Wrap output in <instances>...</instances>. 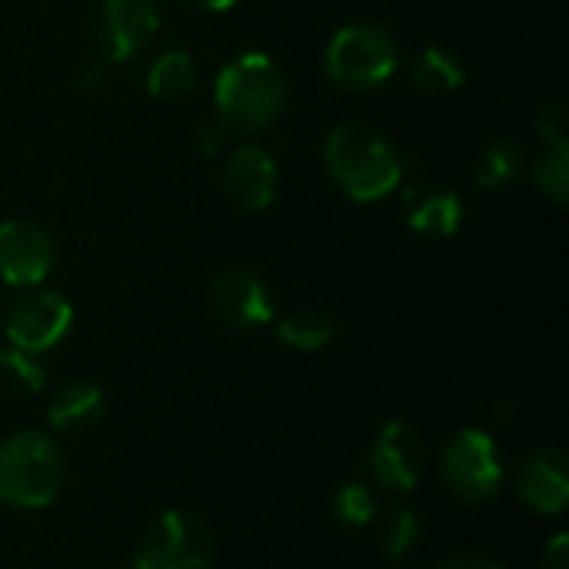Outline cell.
<instances>
[{
  "label": "cell",
  "mask_w": 569,
  "mask_h": 569,
  "mask_svg": "<svg viewBox=\"0 0 569 569\" xmlns=\"http://www.w3.org/2000/svg\"><path fill=\"white\" fill-rule=\"evenodd\" d=\"M290 100L283 70L260 50L230 57L213 80V107L233 133H260L273 127Z\"/></svg>",
  "instance_id": "1"
},
{
  "label": "cell",
  "mask_w": 569,
  "mask_h": 569,
  "mask_svg": "<svg viewBox=\"0 0 569 569\" xmlns=\"http://www.w3.org/2000/svg\"><path fill=\"white\" fill-rule=\"evenodd\" d=\"M323 163L333 183L357 203L383 200L403 180V157L397 143L367 123H340L330 130Z\"/></svg>",
  "instance_id": "2"
},
{
  "label": "cell",
  "mask_w": 569,
  "mask_h": 569,
  "mask_svg": "<svg viewBox=\"0 0 569 569\" xmlns=\"http://www.w3.org/2000/svg\"><path fill=\"white\" fill-rule=\"evenodd\" d=\"M63 477V450L47 433L20 430L0 443V503L17 510H40L60 493Z\"/></svg>",
  "instance_id": "3"
},
{
  "label": "cell",
  "mask_w": 569,
  "mask_h": 569,
  "mask_svg": "<svg viewBox=\"0 0 569 569\" xmlns=\"http://www.w3.org/2000/svg\"><path fill=\"white\" fill-rule=\"evenodd\" d=\"M400 67V47L387 27L347 23L327 47V73L343 90H377L393 80Z\"/></svg>",
  "instance_id": "4"
},
{
  "label": "cell",
  "mask_w": 569,
  "mask_h": 569,
  "mask_svg": "<svg viewBox=\"0 0 569 569\" xmlns=\"http://www.w3.org/2000/svg\"><path fill=\"white\" fill-rule=\"evenodd\" d=\"M503 457L497 440L480 427H463L450 437L440 457V477L447 490L463 503H487L503 487Z\"/></svg>",
  "instance_id": "5"
},
{
  "label": "cell",
  "mask_w": 569,
  "mask_h": 569,
  "mask_svg": "<svg viewBox=\"0 0 569 569\" xmlns=\"http://www.w3.org/2000/svg\"><path fill=\"white\" fill-rule=\"evenodd\" d=\"M213 567V533L187 510L160 513L143 533L133 569H210Z\"/></svg>",
  "instance_id": "6"
},
{
  "label": "cell",
  "mask_w": 569,
  "mask_h": 569,
  "mask_svg": "<svg viewBox=\"0 0 569 569\" xmlns=\"http://www.w3.org/2000/svg\"><path fill=\"white\" fill-rule=\"evenodd\" d=\"M3 333L10 340V347L23 350V353H47L53 350L73 323V307L67 297L43 290V287H27L23 293H17L10 300V307L0 317Z\"/></svg>",
  "instance_id": "7"
},
{
  "label": "cell",
  "mask_w": 569,
  "mask_h": 569,
  "mask_svg": "<svg viewBox=\"0 0 569 569\" xmlns=\"http://www.w3.org/2000/svg\"><path fill=\"white\" fill-rule=\"evenodd\" d=\"M57 260V243L47 227L33 220H3L0 223V280L27 290L40 287Z\"/></svg>",
  "instance_id": "8"
},
{
  "label": "cell",
  "mask_w": 569,
  "mask_h": 569,
  "mask_svg": "<svg viewBox=\"0 0 569 569\" xmlns=\"http://www.w3.org/2000/svg\"><path fill=\"white\" fill-rule=\"evenodd\" d=\"M160 30L153 0H97V40L107 63L137 57Z\"/></svg>",
  "instance_id": "9"
},
{
  "label": "cell",
  "mask_w": 569,
  "mask_h": 569,
  "mask_svg": "<svg viewBox=\"0 0 569 569\" xmlns=\"http://www.w3.org/2000/svg\"><path fill=\"white\" fill-rule=\"evenodd\" d=\"M210 307L233 330H260L277 313L270 287L250 270L217 273L210 283Z\"/></svg>",
  "instance_id": "10"
},
{
  "label": "cell",
  "mask_w": 569,
  "mask_h": 569,
  "mask_svg": "<svg viewBox=\"0 0 569 569\" xmlns=\"http://www.w3.org/2000/svg\"><path fill=\"white\" fill-rule=\"evenodd\" d=\"M370 473L390 493H407L423 477V443L403 420H390L370 447Z\"/></svg>",
  "instance_id": "11"
},
{
  "label": "cell",
  "mask_w": 569,
  "mask_h": 569,
  "mask_svg": "<svg viewBox=\"0 0 569 569\" xmlns=\"http://www.w3.org/2000/svg\"><path fill=\"white\" fill-rule=\"evenodd\" d=\"M517 497L543 517L563 513L569 503V460L560 447H540L517 467Z\"/></svg>",
  "instance_id": "12"
},
{
  "label": "cell",
  "mask_w": 569,
  "mask_h": 569,
  "mask_svg": "<svg viewBox=\"0 0 569 569\" xmlns=\"http://www.w3.org/2000/svg\"><path fill=\"white\" fill-rule=\"evenodd\" d=\"M223 193L233 207L247 213L267 210L277 197V163L270 150H263L260 143L237 147L223 163Z\"/></svg>",
  "instance_id": "13"
},
{
  "label": "cell",
  "mask_w": 569,
  "mask_h": 569,
  "mask_svg": "<svg viewBox=\"0 0 569 569\" xmlns=\"http://www.w3.org/2000/svg\"><path fill=\"white\" fill-rule=\"evenodd\" d=\"M103 390L90 380H67L47 403V420L57 433H83L103 420Z\"/></svg>",
  "instance_id": "14"
},
{
  "label": "cell",
  "mask_w": 569,
  "mask_h": 569,
  "mask_svg": "<svg viewBox=\"0 0 569 569\" xmlns=\"http://www.w3.org/2000/svg\"><path fill=\"white\" fill-rule=\"evenodd\" d=\"M410 230H417L420 237H430V240H447L460 230L463 223V200L453 193V190H433L427 197H420L413 207H410V217H407Z\"/></svg>",
  "instance_id": "15"
},
{
  "label": "cell",
  "mask_w": 569,
  "mask_h": 569,
  "mask_svg": "<svg viewBox=\"0 0 569 569\" xmlns=\"http://www.w3.org/2000/svg\"><path fill=\"white\" fill-rule=\"evenodd\" d=\"M410 80H413V87L423 97H447V93H453V90L463 87L467 70H463V63L450 50L427 47V50L417 53V60L410 67Z\"/></svg>",
  "instance_id": "16"
},
{
  "label": "cell",
  "mask_w": 569,
  "mask_h": 569,
  "mask_svg": "<svg viewBox=\"0 0 569 569\" xmlns=\"http://www.w3.org/2000/svg\"><path fill=\"white\" fill-rule=\"evenodd\" d=\"M197 83V63L187 50H163L147 70V90L160 103L187 97Z\"/></svg>",
  "instance_id": "17"
},
{
  "label": "cell",
  "mask_w": 569,
  "mask_h": 569,
  "mask_svg": "<svg viewBox=\"0 0 569 569\" xmlns=\"http://www.w3.org/2000/svg\"><path fill=\"white\" fill-rule=\"evenodd\" d=\"M277 337H280V343H287L290 350L313 353V350L327 347V343L337 337V323H333L330 313H323V310H317V307H300V310H290L287 317H280Z\"/></svg>",
  "instance_id": "18"
},
{
  "label": "cell",
  "mask_w": 569,
  "mask_h": 569,
  "mask_svg": "<svg viewBox=\"0 0 569 569\" xmlns=\"http://www.w3.org/2000/svg\"><path fill=\"white\" fill-rule=\"evenodd\" d=\"M520 170H523V147L517 140H493L480 153L473 180L483 190H503L520 177Z\"/></svg>",
  "instance_id": "19"
},
{
  "label": "cell",
  "mask_w": 569,
  "mask_h": 569,
  "mask_svg": "<svg viewBox=\"0 0 569 569\" xmlns=\"http://www.w3.org/2000/svg\"><path fill=\"white\" fill-rule=\"evenodd\" d=\"M533 180L540 187V193L547 200H553L557 207L569 203V143L567 137L547 140V147L540 150V157L533 160Z\"/></svg>",
  "instance_id": "20"
},
{
  "label": "cell",
  "mask_w": 569,
  "mask_h": 569,
  "mask_svg": "<svg viewBox=\"0 0 569 569\" xmlns=\"http://www.w3.org/2000/svg\"><path fill=\"white\" fill-rule=\"evenodd\" d=\"M0 383L7 390H13V393L30 397V393H40L43 390L47 373H43V367L37 363L33 353H23L17 347H7V350H0Z\"/></svg>",
  "instance_id": "21"
},
{
  "label": "cell",
  "mask_w": 569,
  "mask_h": 569,
  "mask_svg": "<svg viewBox=\"0 0 569 569\" xmlns=\"http://www.w3.org/2000/svg\"><path fill=\"white\" fill-rule=\"evenodd\" d=\"M423 530H420V517L413 510H397L383 520L380 527V547L390 560H403L417 550Z\"/></svg>",
  "instance_id": "22"
},
{
  "label": "cell",
  "mask_w": 569,
  "mask_h": 569,
  "mask_svg": "<svg viewBox=\"0 0 569 569\" xmlns=\"http://www.w3.org/2000/svg\"><path fill=\"white\" fill-rule=\"evenodd\" d=\"M333 517L343 523V527H350V530H357V527H370L373 523V517H377V497L370 493V487H363V483H343L337 493H333Z\"/></svg>",
  "instance_id": "23"
},
{
  "label": "cell",
  "mask_w": 569,
  "mask_h": 569,
  "mask_svg": "<svg viewBox=\"0 0 569 569\" xmlns=\"http://www.w3.org/2000/svg\"><path fill=\"white\" fill-rule=\"evenodd\" d=\"M533 123H537V133H540L543 140L567 137V110H563V103H557V100L540 103V110H537Z\"/></svg>",
  "instance_id": "24"
},
{
  "label": "cell",
  "mask_w": 569,
  "mask_h": 569,
  "mask_svg": "<svg viewBox=\"0 0 569 569\" xmlns=\"http://www.w3.org/2000/svg\"><path fill=\"white\" fill-rule=\"evenodd\" d=\"M543 569H569V537L557 533L543 550Z\"/></svg>",
  "instance_id": "25"
},
{
  "label": "cell",
  "mask_w": 569,
  "mask_h": 569,
  "mask_svg": "<svg viewBox=\"0 0 569 569\" xmlns=\"http://www.w3.org/2000/svg\"><path fill=\"white\" fill-rule=\"evenodd\" d=\"M223 143H227V127H223V123L203 127V130L197 133V150H200L203 157H217V153L223 150Z\"/></svg>",
  "instance_id": "26"
},
{
  "label": "cell",
  "mask_w": 569,
  "mask_h": 569,
  "mask_svg": "<svg viewBox=\"0 0 569 569\" xmlns=\"http://www.w3.org/2000/svg\"><path fill=\"white\" fill-rule=\"evenodd\" d=\"M107 60L100 57V60H93V63H87L83 70H80V87L87 90V93H97L103 83H107Z\"/></svg>",
  "instance_id": "27"
},
{
  "label": "cell",
  "mask_w": 569,
  "mask_h": 569,
  "mask_svg": "<svg viewBox=\"0 0 569 569\" xmlns=\"http://www.w3.org/2000/svg\"><path fill=\"white\" fill-rule=\"evenodd\" d=\"M433 569H503L497 560L490 557H450L443 563H437Z\"/></svg>",
  "instance_id": "28"
},
{
  "label": "cell",
  "mask_w": 569,
  "mask_h": 569,
  "mask_svg": "<svg viewBox=\"0 0 569 569\" xmlns=\"http://www.w3.org/2000/svg\"><path fill=\"white\" fill-rule=\"evenodd\" d=\"M187 3H193V7H200V10H210V13H220V10L237 7V0H187Z\"/></svg>",
  "instance_id": "29"
}]
</instances>
